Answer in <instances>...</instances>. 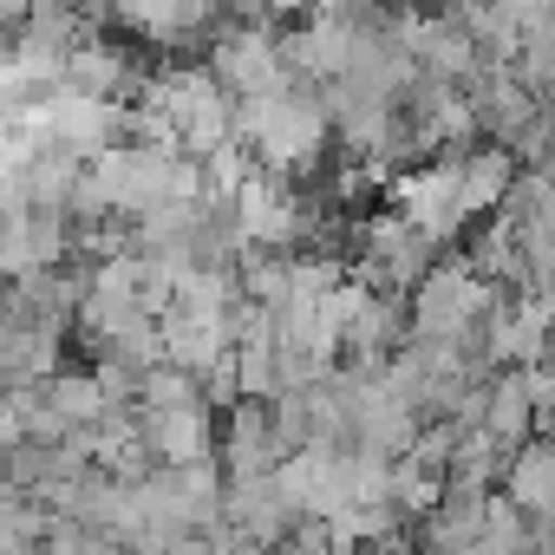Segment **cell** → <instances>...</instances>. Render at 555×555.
<instances>
[{"mask_svg":"<svg viewBox=\"0 0 555 555\" xmlns=\"http://www.w3.org/2000/svg\"><path fill=\"white\" fill-rule=\"evenodd\" d=\"M490 301H496V288L477 282V274L464 268V255H457V261H431V268H425V282L405 295V308H412V334H438V340H464V347L477 340Z\"/></svg>","mask_w":555,"mask_h":555,"instance_id":"1","label":"cell"},{"mask_svg":"<svg viewBox=\"0 0 555 555\" xmlns=\"http://www.w3.org/2000/svg\"><path fill=\"white\" fill-rule=\"evenodd\" d=\"M203 66L216 73V86H222L229 99H255V92L288 86V66H282V27H242V21H229V27L209 40Z\"/></svg>","mask_w":555,"mask_h":555,"instance_id":"2","label":"cell"},{"mask_svg":"<svg viewBox=\"0 0 555 555\" xmlns=\"http://www.w3.org/2000/svg\"><path fill=\"white\" fill-rule=\"evenodd\" d=\"M301 496L288 490L282 470H268V477H229L222 483V542H282L295 522H301Z\"/></svg>","mask_w":555,"mask_h":555,"instance_id":"3","label":"cell"},{"mask_svg":"<svg viewBox=\"0 0 555 555\" xmlns=\"http://www.w3.org/2000/svg\"><path fill=\"white\" fill-rule=\"evenodd\" d=\"M216 464L222 477H268L288 464L274 438V399H235L229 412H216Z\"/></svg>","mask_w":555,"mask_h":555,"instance_id":"4","label":"cell"},{"mask_svg":"<svg viewBox=\"0 0 555 555\" xmlns=\"http://www.w3.org/2000/svg\"><path fill=\"white\" fill-rule=\"evenodd\" d=\"M529 522H555V438L548 431H535V438H522L516 451H509V464H503V483H496Z\"/></svg>","mask_w":555,"mask_h":555,"instance_id":"5","label":"cell"},{"mask_svg":"<svg viewBox=\"0 0 555 555\" xmlns=\"http://www.w3.org/2000/svg\"><path fill=\"white\" fill-rule=\"evenodd\" d=\"M138 431H144V444H151L157 464H196V457H216V412H209V405L138 412Z\"/></svg>","mask_w":555,"mask_h":555,"instance_id":"6","label":"cell"},{"mask_svg":"<svg viewBox=\"0 0 555 555\" xmlns=\"http://www.w3.org/2000/svg\"><path fill=\"white\" fill-rule=\"evenodd\" d=\"M516 170H522V157L509 151V144H496V138H477L464 157H457V190H464V216L477 222V216H490L503 196H509V183H516Z\"/></svg>","mask_w":555,"mask_h":555,"instance_id":"7","label":"cell"},{"mask_svg":"<svg viewBox=\"0 0 555 555\" xmlns=\"http://www.w3.org/2000/svg\"><path fill=\"white\" fill-rule=\"evenodd\" d=\"M516 79L542 99L555 86V0H529L522 8V27H516Z\"/></svg>","mask_w":555,"mask_h":555,"instance_id":"8","label":"cell"},{"mask_svg":"<svg viewBox=\"0 0 555 555\" xmlns=\"http://www.w3.org/2000/svg\"><path fill=\"white\" fill-rule=\"evenodd\" d=\"M40 399H47V405H53L66 425H79V431H86V425L105 412V392H99L92 366H73V360H66L60 373H47V379H40Z\"/></svg>","mask_w":555,"mask_h":555,"instance_id":"9","label":"cell"},{"mask_svg":"<svg viewBox=\"0 0 555 555\" xmlns=\"http://www.w3.org/2000/svg\"><path fill=\"white\" fill-rule=\"evenodd\" d=\"M183 405H209L203 399V373H190L177 360H151L144 386H138V412H183Z\"/></svg>","mask_w":555,"mask_h":555,"instance_id":"10","label":"cell"},{"mask_svg":"<svg viewBox=\"0 0 555 555\" xmlns=\"http://www.w3.org/2000/svg\"><path fill=\"white\" fill-rule=\"evenodd\" d=\"M21 438H27V431H21V418H14V405H8V399H0V464H8V457H14V444H21Z\"/></svg>","mask_w":555,"mask_h":555,"instance_id":"11","label":"cell"},{"mask_svg":"<svg viewBox=\"0 0 555 555\" xmlns=\"http://www.w3.org/2000/svg\"><path fill=\"white\" fill-rule=\"evenodd\" d=\"M21 66V34H14V21H0V73H14Z\"/></svg>","mask_w":555,"mask_h":555,"instance_id":"12","label":"cell"},{"mask_svg":"<svg viewBox=\"0 0 555 555\" xmlns=\"http://www.w3.org/2000/svg\"><path fill=\"white\" fill-rule=\"evenodd\" d=\"M27 14H34V0H0V21H14V27H21Z\"/></svg>","mask_w":555,"mask_h":555,"instance_id":"13","label":"cell"},{"mask_svg":"<svg viewBox=\"0 0 555 555\" xmlns=\"http://www.w3.org/2000/svg\"><path fill=\"white\" fill-rule=\"evenodd\" d=\"M542 118H548V125H555V86H548V92H542Z\"/></svg>","mask_w":555,"mask_h":555,"instance_id":"14","label":"cell"},{"mask_svg":"<svg viewBox=\"0 0 555 555\" xmlns=\"http://www.w3.org/2000/svg\"><path fill=\"white\" fill-rule=\"evenodd\" d=\"M548 438H555V425H548Z\"/></svg>","mask_w":555,"mask_h":555,"instance_id":"15","label":"cell"}]
</instances>
